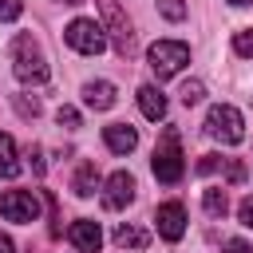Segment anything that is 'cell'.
<instances>
[{
    "mask_svg": "<svg viewBox=\"0 0 253 253\" xmlns=\"http://www.w3.org/2000/svg\"><path fill=\"white\" fill-rule=\"evenodd\" d=\"M12 71H16V79H20V83H28V87H40V83H47L51 67H47V55H43V47L36 43V36L20 32V36L12 40Z\"/></svg>",
    "mask_w": 253,
    "mask_h": 253,
    "instance_id": "cell-1",
    "label": "cell"
},
{
    "mask_svg": "<svg viewBox=\"0 0 253 253\" xmlns=\"http://www.w3.org/2000/svg\"><path fill=\"white\" fill-rule=\"evenodd\" d=\"M150 170H154V178L166 182V186L182 182L186 158H182V142H178V130H174V126L162 130V138H158V146H154V158H150Z\"/></svg>",
    "mask_w": 253,
    "mask_h": 253,
    "instance_id": "cell-2",
    "label": "cell"
},
{
    "mask_svg": "<svg viewBox=\"0 0 253 253\" xmlns=\"http://www.w3.org/2000/svg\"><path fill=\"white\" fill-rule=\"evenodd\" d=\"M206 134L217 138L221 146H237V142L245 138V119H241V111L229 107V103H213L210 115H206Z\"/></svg>",
    "mask_w": 253,
    "mask_h": 253,
    "instance_id": "cell-3",
    "label": "cell"
},
{
    "mask_svg": "<svg viewBox=\"0 0 253 253\" xmlns=\"http://www.w3.org/2000/svg\"><path fill=\"white\" fill-rule=\"evenodd\" d=\"M99 16H103V32L111 36L115 51H119L123 59H130V55H134V32H130V20H126V12H123V4H119V0H99Z\"/></svg>",
    "mask_w": 253,
    "mask_h": 253,
    "instance_id": "cell-4",
    "label": "cell"
},
{
    "mask_svg": "<svg viewBox=\"0 0 253 253\" xmlns=\"http://www.w3.org/2000/svg\"><path fill=\"white\" fill-rule=\"evenodd\" d=\"M146 59H150V71H154L158 83H162V79L178 75V71L190 63V47H186L182 40H154L150 51H146Z\"/></svg>",
    "mask_w": 253,
    "mask_h": 253,
    "instance_id": "cell-5",
    "label": "cell"
},
{
    "mask_svg": "<svg viewBox=\"0 0 253 253\" xmlns=\"http://www.w3.org/2000/svg\"><path fill=\"white\" fill-rule=\"evenodd\" d=\"M63 40H67V47H75L79 55H99V51L107 47L103 24H99V20H87V16L71 20V24L63 28Z\"/></svg>",
    "mask_w": 253,
    "mask_h": 253,
    "instance_id": "cell-6",
    "label": "cell"
},
{
    "mask_svg": "<svg viewBox=\"0 0 253 253\" xmlns=\"http://www.w3.org/2000/svg\"><path fill=\"white\" fill-rule=\"evenodd\" d=\"M0 213H4V221L28 225V221L40 217V198H36L32 190H4V194H0Z\"/></svg>",
    "mask_w": 253,
    "mask_h": 253,
    "instance_id": "cell-7",
    "label": "cell"
},
{
    "mask_svg": "<svg viewBox=\"0 0 253 253\" xmlns=\"http://www.w3.org/2000/svg\"><path fill=\"white\" fill-rule=\"evenodd\" d=\"M154 225H158L162 241H182V233H186V206L182 202H162L154 210Z\"/></svg>",
    "mask_w": 253,
    "mask_h": 253,
    "instance_id": "cell-8",
    "label": "cell"
},
{
    "mask_svg": "<svg viewBox=\"0 0 253 253\" xmlns=\"http://www.w3.org/2000/svg\"><path fill=\"white\" fill-rule=\"evenodd\" d=\"M134 202V178L126 170H115L107 182H103V206L107 210H126Z\"/></svg>",
    "mask_w": 253,
    "mask_h": 253,
    "instance_id": "cell-9",
    "label": "cell"
},
{
    "mask_svg": "<svg viewBox=\"0 0 253 253\" xmlns=\"http://www.w3.org/2000/svg\"><path fill=\"white\" fill-rule=\"evenodd\" d=\"M67 237H71V245H75L79 253H99V245H103V229H99V221H91V217L71 221Z\"/></svg>",
    "mask_w": 253,
    "mask_h": 253,
    "instance_id": "cell-10",
    "label": "cell"
},
{
    "mask_svg": "<svg viewBox=\"0 0 253 253\" xmlns=\"http://www.w3.org/2000/svg\"><path fill=\"white\" fill-rule=\"evenodd\" d=\"M103 142H107L111 154H130L138 146V130L130 123H107L103 126Z\"/></svg>",
    "mask_w": 253,
    "mask_h": 253,
    "instance_id": "cell-11",
    "label": "cell"
},
{
    "mask_svg": "<svg viewBox=\"0 0 253 253\" xmlns=\"http://www.w3.org/2000/svg\"><path fill=\"white\" fill-rule=\"evenodd\" d=\"M115 99H119L115 83H107V79H91V83H83V103H87L91 111H111Z\"/></svg>",
    "mask_w": 253,
    "mask_h": 253,
    "instance_id": "cell-12",
    "label": "cell"
},
{
    "mask_svg": "<svg viewBox=\"0 0 253 253\" xmlns=\"http://www.w3.org/2000/svg\"><path fill=\"white\" fill-rule=\"evenodd\" d=\"M115 245H119V249H146V245H150V233H146L142 225L119 221V225H115Z\"/></svg>",
    "mask_w": 253,
    "mask_h": 253,
    "instance_id": "cell-13",
    "label": "cell"
},
{
    "mask_svg": "<svg viewBox=\"0 0 253 253\" xmlns=\"http://www.w3.org/2000/svg\"><path fill=\"white\" fill-rule=\"evenodd\" d=\"M138 107H142V115H146V119H154V123H158V119H166V95H162L158 87H150V83H146V87H138Z\"/></svg>",
    "mask_w": 253,
    "mask_h": 253,
    "instance_id": "cell-14",
    "label": "cell"
},
{
    "mask_svg": "<svg viewBox=\"0 0 253 253\" xmlns=\"http://www.w3.org/2000/svg\"><path fill=\"white\" fill-rule=\"evenodd\" d=\"M99 186H103V182H99V170H95V162H79V170H75V178H71V190H75V198H91Z\"/></svg>",
    "mask_w": 253,
    "mask_h": 253,
    "instance_id": "cell-15",
    "label": "cell"
},
{
    "mask_svg": "<svg viewBox=\"0 0 253 253\" xmlns=\"http://www.w3.org/2000/svg\"><path fill=\"white\" fill-rule=\"evenodd\" d=\"M20 154H16V142H12V134H4L0 130V178H20Z\"/></svg>",
    "mask_w": 253,
    "mask_h": 253,
    "instance_id": "cell-16",
    "label": "cell"
},
{
    "mask_svg": "<svg viewBox=\"0 0 253 253\" xmlns=\"http://www.w3.org/2000/svg\"><path fill=\"white\" fill-rule=\"evenodd\" d=\"M202 210H206L210 217H225V210H229L225 186H210V190H202Z\"/></svg>",
    "mask_w": 253,
    "mask_h": 253,
    "instance_id": "cell-17",
    "label": "cell"
},
{
    "mask_svg": "<svg viewBox=\"0 0 253 253\" xmlns=\"http://www.w3.org/2000/svg\"><path fill=\"white\" fill-rule=\"evenodd\" d=\"M178 99H182L186 107H194V103H202V99H206V87H202L198 79H186V83H182V91H178Z\"/></svg>",
    "mask_w": 253,
    "mask_h": 253,
    "instance_id": "cell-18",
    "label": "cell"
},
{
    "mask_svg": "<svg viewBox=\"0 0 253 253\" xmlns=\"http://www.w3.org/2000/svg\"><path fill=\"white\" fill-rule=\"evenodd\" d=\"M233 51H237L241 59H253V28H241V32L233 36Z\"/></svg>",
    "mask_w": 253,
    "mask_h": 253,
    "instance_id": "cell-19",
    "label": "cell"
},
{
    "mask_svg": "<svg viewBox=\"0 0 253 253\" xmlns=\"http://www.w3.org/2000/svg\"><path fill=\"white\" fill-rule=\"evenodd\" d=\"M158 12H162L166 20H174V24L186 20V4H182V0H158Z\"/></svg>",
    "mask_w": 253,
    "mask_h": 253,
    "instance_id": "cell-20",
    "label": "cell"
},
{
    "mask_svg": "<svg viewBox=\"0 0 253 253\" xmlns=\"http://www.w3.org/2000/svg\"><path fill=\"white\" fill-rule=\"evenodd\" d=\"M16 111H20L24 119H36V115H40V99H28V95H16Z\"/></svg>",
    "mask_w": 253,
    "mask_h": 253,
    "instance_id": "cell-21",
    "label": "cell"
},
{
    "mask_svg": "<svg viewBox=\"0 0 253 253\" xmlns=\"http://www.w3.org/2000/svg\"><path fill=\"white\" fill-rule=\"evenodd\" d=\"M55 123L67 126V130H75V126H79V111H75V107H59V111H55Z\"/></svg>",
    "mask_w": 253,
    "mask_h": 253,
    "instance_id": "cell-22",
    "label": "cell"
},
{
    "mask_svg": "<svg viewBox=\"0 0 253 253\" xmlns=\"http://www.w3.org/2000/svg\"><path fill=\"white\" fill-rule=\"evenodd\" d=\"M221 170H225L229 182H245V166H241L237 158H221Z\"/></svg>",
    "mask_w": 253,
    "mask_h": 253,
    "instance_id": "cell-23",
    "label": "cell"
},
{
    "mask_svg": "<svg viewBox=\"0 0 253 253\" xmlns=\"http://www.w3.org/2000/svg\"><path fill=\"white\" fill-rule=\"evenodd\" d=\"M237 221H241L245 229H253V194L241 198V206H237Z\"/></svg>",
    "mask_w": 253,
    "mask_h": 253,
    "instance_id": "cell-24",
    "label": "cell"
},
{
    "mask_svg": "<svg viewBox=\"0 0 253 253\" xmlns=\"http://www.w3.org/2000/svg\"><path fill=\"white\" fill-rule=\"evenodd\" d=\"M20 12H24L20 0H0V20H20Z\"/></svg>",
    "mask_w": 253,
    "mask_h": 253,
    "instance_id": "cell-25",
    "label": "cell"
},
{
    "mask_svg": "<svg viewBox=\"0 0 253 253\" xmlns=\"http://www.w3.org/2000/svg\"><path fill=\"white\" fill-rule=\"evenodd\" d=\"M221 253H253V245L241 237H229V241H221Z\"/></svg>",
    "mask_w": 253,
    "mask_h": 253,
    "instance_id": "cell-26",
    "label": "cell"
},
{
    "mask_svg": "<svg viewBox=\"0 0 253 253\" xmlns=\"http://www.w3.org/2000/svg\"><path fill=\"white\" fill-rule=\"evenodd\" d=\"M213 170H221V154H206L198 162V174H213Z\"/></svg>",
    "mask_w": 253,
    "mask_h": 253,
    "instance_id": "cell-27",
    "label": "cell"
},
{
    "mask_svg": "<svg viewBox=\"0 0 253 253\" xmlns=\"http://www.w3.org/2000/svg\"><path fill=\"white\" fill-rule=\"evenodd\" d=\"M32 170L43 174V158H40V146H32Z\"/></svg>",
    "mask_w": 253,
    "mask_h": 253,
    "instance_id": "cell-28",
    "label": "cell"
},
{
    "mask_svg": "<svg viewBox=\"0 0 253 253\" xmlns=\"http://www.w3.org/2000/svg\"><path fill=\"white\" fill-rule=\"evenodd\" d=\"M0 253H16V245H12V237H8V233H0Z\"/></svg>",
    "mask_w": 253,
    "mask_h": 253,
    "instance_id": "cell-29",
    "label": "cell"
},
{
    "mask_svg": "<svg viewBox=\"0 0 253 253\" xmlns=\"http://www.w3.org/2000/svg\"><path fill=\"white\" fill-rule=\"evenodd\" d=\"M229 4H237V8H245V4H253V0H229Z\"/></svg>",
    "mask_w": 253,
    "mask_h": 253,
    "instance_id": "cell-30",
    "label": "cell"
},
{
    "mask_svg": "<svg viewBox=\"0 0 253 253\" xmlns=\"http://www.w3.org/2000/svg\"><path fill=\"white\" fill-rule=\"evenodd\" d=\"M59 4H83V0H59Z\"/></svg>",
    "mask_w": 253,
    "mask_h": 253,
    "instance_id": "cell-31",
    "label": "cell"
}]
</instances>
